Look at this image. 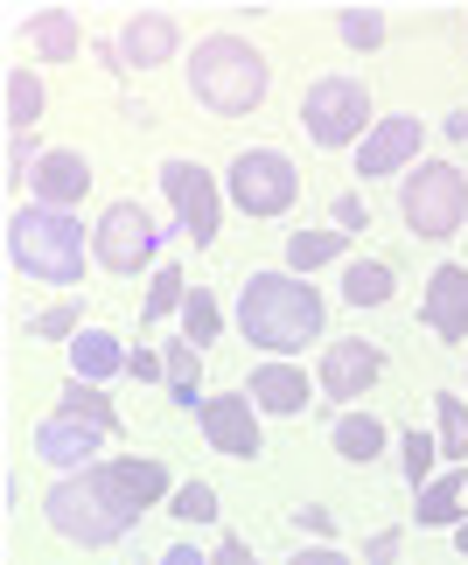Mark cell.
Returning <instances> with one entry per match:
<instances>
[{"label":"cell","mask_w":468,"mask_h":565,"mask_svg":"<svg viewBox=\"0 0 468 565\" xmlns=\"http://www.w3.org/2000/svg\"><path fill=\"white\" fill-rule=\"evenodd\" d=\"M161 495H168V468L155 454H126V461H98V468L63 475V482L42 495V510H50V524L71 537V545H119Z\"/></svg>","instance_id":"6da1fadb"},{"label":"cell","mask_w":468,"mask_h":565,"mask_svg":"<svg viewBox=\"0 0 468 565\" xmlns=\"http://www.w3.org/2000/svg\"><path fill=\"white\" fill-rule=\"evenodd\" d=\"M238 329H245V342L287 356V350L322 335V294L301 273H252L238 294Z\"/></svg>","instance_id":"7a4b0ae2"},{"label":"cell","mask_w":468,"mask_h":565,"mask_svg":"<svg viewBox=\"0 0 468 565\" xmlns=\"http://www.w3.org/2000/svg\"><path fill=\"white\" fill-rule=\"evenodd\" d=\"M266 84H273V63L252 50L245 35H203L196 42L189 92H196V105H210L217 119H252L266 105Z\"/></svg>","instance_id":"3957f363"},{"label":"cell","mask_w":468,"mask_h":565,"mask_svg":"<svg viewBox=\"0 0 468 565\" xmlns=\"http://www.w3.org/2000/svg\"><path fill=\"white\" fill-rule=\"evenodd\" d=\"M8 258L42 287H77L84 279V224L71 210H50V203H29L8 216Z\"/></svg>","instance_id":"277c9868"},{"label":"cell","mask_w":468,"mask_h":565,"mask_svg":"<svg viewBox=\"0 0 468 565\" xmlns=\"http://www.w3.org/2000/svg\"><path fill=\"white\" fill-rule=\"evenodd\" d=\"M398 216L419 237H455L468 216V175L455 161H419L406 182H398Z\"/></svg>","instance_id":"5b68a950"},{"label":"cell","mask_w":468,"mask_h":565,"mask_svg":"<svg viewBox=\"0 0 468 565\" xmlns=\"http://www.w3.org/2000/svg\"><path fill=\"white\" fill-rule=\"evenodd\" d=\"M301 126H308L315 147H350V140H364V126H371V92H364L357 77H322V84H308Z\"/></svg>","instance_id":"8992f818"},{"label":"cell","mask_w":468,"mask_h":565,"mask_svg":"<svg viewBox=\"0 0 468 565\" xmlns=\"http://www.w3.org/2000/svg\"><path fill=\"white\" fill-rule=\"evenodd\" d=\"M294 195H301V175L280 147H252V154L231 161V203L245 216H287Z\"/></svg>","instance_id":"52a82bcc"},{"label":"cell","mask_w":468,"mask_h":565,"mask_svg":"<svg viewBox=\"0 0 468 565\" xmlns=\"http://www.w3.org/2000/svg\"><path fill=\"white\" fill-rule=\"evenodd\" d=\"M155 252H161V224H155V210H147V203H113V210L98 216L92 258H98L105 273H140Z\"/></svg>","instance_id":"ba28073f"},{"label":"cell","mask_w":468,"mask_h":565,"mask_svg":"<svg viewBox=\"0 0 468 565\" xmlns=\"http://www.w3.org/2000/svg\"><path fill=\"white\" fill-rule=\"evenodd\" d=\"M196 426L210 433V447L231 454V461H252L259 454V405L245 391H224V398H203L196 405Z\"/></svg>","instance_id":"9c48e42d"},{"label":"cell","mask_w":468,"mask_h":565,"mask_svg":"<svg viewBox=\"0 0 468 565\" xmlns=\"http://www.w3.org/2000/svg\"><path fill=\"white\" fill-rule=\"evenodd\" d=\"M161 189H168V203H176V224L196 237V245H210V237H217V182H210L196 161H168Z\"/></svg>","instance_id":"30bf717a"},{"label":"cell","mask_w":468,"mask_h":565,"mask_svg":"<svg viewBox=\"0 0 468 565\" xmlns=\"http://www.w3.org/2000/svg\"><path fill=\"white\" fill-rule=\"evenodd\" d=\"M419 168V119H377L364 134V154H357V175L377 182V175H413Z\"/></svg>","instance_id":"8fae6325"},{"label":"cell","mask_w":468,"mask_h":565,"mask_svg":"<svg viewBox=\"0 0 468 565\" xmlns=\"http://www.w3.org/2000/svg\"><path fill=\"white\" fill-rule=\"evenodd\" d=\"M105 447V433L92 426V419H71V412H50V419L35 426V454L50 468H63V475H77V468H98L92 454Z\"/></svg>","instance_id":"7c38bea8"},{"label":"cell","mask_w":468,"mask_h":565,"mask_svg":"<svg viewBox=\"0 0 468 565\" xmlns=\"http://www.w3.org/2000/svg\"><path fill=\"white\" fill-rule=\"evenodd\" d=\"M385 371V356H377V342H329L322 350V391L329 398H364Z\"/></svg>","instance_id":"4fadbf2b"},{"label":"cell","mask_w":468,"mask_h":565,"mask_svg":"<svg viewBox=\"0 0 468 565\" xmlns=\"http://www.w3.org/2000/svg\"><path fill=\"white\" fill-rule=\"evenodd\" d=\"M29 189H35V203L71 210V203H84V189H92V161L71 154V147H50V154H35Z\"/></svg>","instance_id":"5bb4252c"},{"label":"cell","mask_w":468,"mask_h":565,"mask_svg":"<svg viewBox=\"0 0 468 565\" xmlns=\"http://www.w3.org/2000/svg\"><path fill=\"white\" fill-rule=\"evenodd\" d=\"M419 315H427V329H434L440 342H461V335H468V266H434Z\"/></svg>","instance_id":"9a60e30c"},{"label":"cell","mask_w":468,"mask_h":565,"mask_svg":"<svg viewBox=\"0 0 468 565\" xmlns=\"http://www.w3.org/2000/svg\"><path fill=\"white\" fill-rule=\"evenodd\" d=\"M176 42H182V29L168 14H134L119 29V56H126V71H155V63L176 56Z\"/></svg>","instance_id":"2e32d148"},{"label":"cell","mask_w":468,"mask_h":565,"mask_svg":"<svg viewBox=\"0 0 468 565\" xmlns=\"http://www.w3.org/2000/svg\"><path fill=\"white\" fill-rule=\"evenodd\" d=\"M259 412H280V419H294V412H308V377L294 371V363H266V371H252V391H245Z\"/></svg>","instance_id":"e0dca14e"},{"label":"cell","mask_w":468,"mask_h":565,"mask_svg":"<svg viewBox=\"0 0 468 565\" xmlns=\"http://www.w3.org/2000/svg\"><path fill=\"white\" fill-rule=\"evenodd\" d=\"M126 356L134 350H119L105 329H84V335H71V371L84 377V384H105V377H119L126 371Z\"/></svg>","instance_id":"ac0fdd59"},{"label":"cell","mask_w":468,"mask_h":565,"mask_svg":"<svg viewBox=\"0 0 468 565\" xmlns=\"http://www.w3.org/2000/svg\"><path fill=\"white\" fill-rule=\"evenodd\" d=\"M385 440L392 433L371 419V412H343V419H336V454H343V461H357V468H371L377 454H385Z\"/></svg>","instance_id":"d6986e66"},{"label":"cell","mask_w":468,"mask_h":565,"mask_svg":"<svg viewBox=\"0 0 468 565\" xmlns=\"http://www.w3.org/2000/svg\"><path fill=\"white\" fill-rule=\"evenodd\" d=\"M461 495H468V475L461 468L455 475H434V482L419 489V524H434V531L461 524Z\"/></svg>","instance_id":"ffe728a7"},{"label":"cell","mask_w":468,"mask_h":565,"mask_svg":"<svg viewBox=\"0 0 468 565\" xmlns=\"http://www.w3.org/2000/svg\"><path fill=\"white\" fill-rule=\"evenodd\" d=\"M56 412H71V419H92L105 440H119V412H113V398H105L98 384H84V377L63 384V405H56Z\"/></svg>","instance_id":"44dd1931"},{"label":"cell","mask_w":468,"mask_h":565,"mask_svg":"<svg viewBox=\"0 0 468 565\" xmlns=\"http://www.w3.org/2000/svg\"><path fill=\"white\" fill-rule=\"evenodd\" d=\"M343 245H350V231H294L287 237V273L329 266V258H343Z\"/></svg>","instance_id":"7402d4cb"},{"label":"cell","mask_w":468,"mask_h":565,"mask_svg":"<svg viewBox=\"0 0 468 565\" xmlns=\"http://www.w3.org/2000/svg\"><path fill=\"white\" fill-rule=\"evenodd\" d=\"M29 42H35L50 63H71V56H77V21L63 14V8H42V14L29 21Z\"/></svg>","instance_id":"603a6c76"},{"label":"cell","mask_w":468,"mask_h":565,"mask_svg":"<svg viewBox=\"0 0 468 565\" xmlns=\"http://www.w3.org/2000/svg\"><path fill=\"white\" fill-rule=\"evenodd\" d=\"M343 294H350V308H385L392 300V266L385 258H357L343 273Z\"/></svg>","instance_id":"cb8c5ba5"},{"label":"cell","mask_w":468,"mask_h":565,"mask_svg":"<svg viewBox=\"0 0 468 565\" xmlns=\"http://www.w3.org/2000/svg\"><path fill=\"white\" fill-rule=\"evenodd\" d=\"M35 113H42V77L35 71H8V126H14V134H29Z\"/></svg>","instance_id":"d4e9b609"},{"label":"cell","mask_w":468,"mask_h":565,"mask_svg":"<svg viewBox=\"0 0 468 565\" xmlns=\"http://www.w3.org/2000/svg\"><path fill=\"white\" fill-rule=\"evenodd\" d=\"M217 329H224L217 300H210L203 287H189V300H182V335H189V342H196V350H203V342H217Z\"/></svg>","instance_id":"484cf974"},{"label":"cell","mask_w":468,"mask_h":565,"mask_svg":"<svg viewBox=\"0 0 468 565\" xmlns=\"http://www.w3.org/2000/svg\"><path fill=\"white\" fill-rule=\"evenodd\" d=\"M168 391H176V405L196 412V342H168Z\"/></svg>","instance_id":"4316f807"},{"label":"cell","mask_w":468,"mask_h":565,"mask_svg":"<svg viewBox=\"0 0 468 565\" xmlns=\"http://www.w3.org/2000/svg\"><path fill=\"white\" fill-rule=\"evenodd\" d=\"M434 412H440V454L468 461V398H448V391H440Z\"/></svg>","instance_id":"83f0119b"},{"label":"cell","mask_w":468,"mask_h":565,"mask_svg":"<svg viewBox=\"0 0 468 565\" xmlns=\"http://www.w3.org/2000/svg\"><path fill=\"white\" fill-rule=\"evenodd\" d=\"M398 454H406V482H413V495L434 482V454H440V440H427V433H398Z\"/></svg>","instance_id":"f1b7e54d"},{"label":"cell","mask_w":468,"mask_h":565,"mask_svg":"<svg viewBox=\"0 0 468 565\" xmlns=\"http://www.w3.org/2000/svg\"><path fill=\"white\" fill-rule=\"evenodd\" d=\"M168 516H182V524H210V516H217V489H210V482H182L176 495H168Z\"/></svg>","instance_id":"f546056e"},{"label":"cell","mask_w":468,"mask_h":565,"mask_svg":"<svg viewBox=\"0 0 468 565\" xmlns=\"http://www.w3.org/2000/svg\"><path fill=\"white\" fill-rule=\"evenodd\" d=\"M182 300H189V279H182L176 266H161V273H155V287H147V308H140V315H147V321H161V315H176Z\"/></svg>","instance_id":"4dcf8cb0"},{"label":"cell","mask_w":468,"mask_h":565,"mask_svg":"<svg viewBox=\"0 0 468 565\" xmlns=\"http://www.w3.org/2000/svg\"><path fill=\"white\" fill-rule=\"evenodd\" d=\"M336 29H343L350 50H377V42H385V14H377V8H343Z\"/></svg>","instance_id":"1f68e13d"},{"label":"cell","mask_w":468,"mask_h":565,"mask_svg":"<svg viewBox=\"0 0 468 565\" xmlns=\"http://www.w3.org/2000/svg\"><path fill=\"white\" fill-rule=\"evenodd\" d=\"M336 231H371V210H364V195H336Z\"/></svg>","instance_id":"d6a6232c"},{"label":"cell","mask_w":468,"mask_h":565,"mask_svg":"<svg viewBox=\"0 0 468 565\" xmlns=\"http://www.w3.org/2000/svg\"><path fill=\"white\" fill-rule=\"evenodd\" d=\"M35 335H84V321L77 308H50V315H35Z\"/></svg>","instance_id":"836d02e7"},{"label":"cell","mask_w":468,"mask_h":565,"mask_svg":"<svg viewBox=\"0 0 468 565\" xmlns=\"http://www.w3.org/2000/svg\"><path fill=\"white\" fill-rule=\"evenodd\" d=\"M21 175H35V168H29V140H8V182H21Z\"/></svg>","instance_id":"e575fe53"},{"label":"cell","mask_w":468,"mask_h":565,"mask_svg":"<svg viewBox=\"0 0 468 565\" xmlns=\"http://www.w3.org/2000/svg\"><path fill=\"white\" fill-rule=\"evenodd\" d=\"M210 565H259V558H252V552L238 545V537H224V545H217V558H210Z\"/></svg>","instance_id":"d590c367"},{"label":"cell","mask_w":468,"mask_h":565,"mask_svg":"<svg viewBox=\"0 0 468 565\" xmlns=\"http://www.w3.org/2000/svg\"><path fill=\"white\" fill-rule=\"evenodd\" d=\"M287 565H350V558H343V552H329V545H308L301 558H287Z\"/></svg>","instance_id":"8d00e7d4"},{"label":"cell","mask_w":468,"mask_h":565,"mask_svg":"<svg viewBox=\"0 0 468 565\" xmlns=\"http://www.w3.org/2000/svg\"><path fill=\"white\" fill-rule=\"evenodd\" d=\"M392 552H398V531H377L371 537V565H392Z\"/></svg>","instance_id":"74e56055"},{"label":"cell","mask_w":468,"mask_h":565,"mask_svg":"<svg viewBox=\"0 0 468 565\" xmlns=\"http://www.w3.org/2000/svg\"><path fill=\"white\" fill-rule=\"evenodd\" d=\"M161 565H210V558H196V545H176V552H161Z\"/></svg>","instance_id":"f35d334b"},{"label":"cell","mask_w":468,"mask_h":565,"mask_svg":"<svg viewBox=\"0 0 468 565\" xmlns=\"http://www.w3.org/2000/svg\"><path fill=\"white\" fill-rule=\"evenodd\" d=\"M448 140H468V113H448Z\"/></svg>","instance_id":"ab89813d"},{"label":"cell","mask_w":468,"mask_h":565,"mask_svg":"<svg viewBox=\"0 0 468 565\" xmlns=\"http://www.w3.org/2000/svg\"><path fill=\"white\" fill-rule=\"evenodd\" d=\"M455 545H461V552H468V524H455Z\"/></svg>","instance_id":"60d3db41"}]
</instances>
